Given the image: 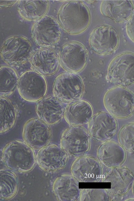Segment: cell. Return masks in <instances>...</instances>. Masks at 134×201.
Wrapping results in <instances>:
<instances>
[{"instance_id":"obj_1","label":"cell","mask_w":134,"mask_h":201,"mask_svg":"<svg viewBox=\"0 0 134 201\" xmlns=\"http://www.w3.org/2000/svg\"><path fill=\"white\" fill-rule=\"evenodd\" d=\"M60 27L71 34L80 33L85 30L90 20L89 11L80 1H68L60 7L57 14Z\"/></svg>"},{"instance_id":"obj_2","label":"cell","mask_w":134,"mask_h":201,"mask_svg":"<svg viewBox=\"0 0 134 201\" xmlns=\"http://www.w3.org/2000/svg\"><path fill=\"white\" fill-rule=\"evenodd\" d=\"M2 158L8 168L13 171L25 172L31 170L36 161L34 151L25 142L11 141L3 148Z\"/></svg>"},{"instance_id":"obj_3","label":"cell","mask_w":134,"mask_h":201,"mask_svg":"<svg viewBox=\"0 0 134 201\" xmlns=\"http://www.w3.org/2000/svg\"><path fill=\"white\" fill-rule=\"evenodd\" d=\"M134 95L128 90L121 86L108 90L103 98L104 106L108 112L119 118L128 117L134 111Z\"/></svg>"},{"instance_id":"obj_4","label":"cell","mask_w":134,"mask_h":201,"mask_svg":"<svg viewBox=\"0 0 134 201\" xmlns=\"http://www.w3.org/2000/svg\"><path fill=\"white\" fill-rule=\"evenodd\" d=\"M84 90L80 76L75 73L67 71L55 78L52 87L54 96L61 102L69 103L80 99Z\"/></svg>"},{"instance_id":"obj_5","label":"cell","mask_w":134,"mask_h":201,"mask_svg":"<svg viewBox=\"0 0 134 201\" xmlns=\"http://www.w3.org/2000/svg\"><path fill=\"white\" fill-rule=\"evenodd\" d=\"M32 53L30 42L26 38L20 36H14L8 38L0 50L2 59L10 65L25 63L30 59Z\"/></svg>"},{"instance_id":"obj_6","label":"cell","mask_w":134,"mask_h":201,"mask_svg":"<svg viewBox=\"0 0 134 201\" xmlns=\"http://www.w3.org/2000/svg\"><path fill=\"white\" fill-rule=\"evenodd\" d=\"M17 87L22 98L30 102H37L44 97L47 90L44 77L33 70L26 71L20 76Z\"/></svg>"},{"instance_id":"obj_7","label":"cell","mask_w":134,"mask_h":201,"mask_svg":"<svg viewBox=\"0 0 134 201\" xmlns=\"http://www.w3.org/2000/svg\"><path fill=\"white\" fill-rule=\"evenodd\" d=\"M134 59L133 53L125 52L112 60L107 70L108 78L111 83L123 87L134 82Z\"/></svg>"},{"instance_id":"obj_8","label":"cell","mask_w":134,"mask_h":201,"mask_svg":"<svg viewBox=\"0 0 134 201\" xmlns=\"http://www.w3.org/2000/svg\"><path fill=\"white\" fill-rule=\"evenodd\" d=\"M61 33L58 21L49 16H44L36 20L31 28L34 42L43 47H51L56 44L60 39Z\"/></svg>"},{"instance_id":"obj_9","label":"cell","mask_w":134,"mask_h":201,"mask_svg":"<svg viewBox=\"0 0 134 201\" xmlns=\"http://www.w3.org/2000/svg\"><path fill=\"white\" fill-rule=\"evenodd\" d=\"M87 52L81 43L71 42L64 45L58 56L60 65L67 72L76 73L81 71L87 61Z\"/></svg>"},{"instance_id":"obj_10","label":"cell","mask_w":134,"mask_h":201,"mask_svg":"<svg viewBox=\"0 0 134 201\" xmlns=\"http://www.w3.org/2000/svg\"><path fill=\"white\" fill-rule=\"evenodd\" d=\"M89 139L88 133L85 128L79 125L72 126L63 132L60 146L66 153L79 156L88 150Z\"/></svg>"},{"instance_id":"obj_11","label":"cell","mask_w":134,"mask_h":201,"mask_svg":"<svg viewBox=\"0 0 134 201\" xmlns=\"http://www.w3.org/2000/svg\"><path fill=\"white\" fill-rule=\"evenodd\" d=\"M23 137L25 142L32 148L40 149L47 145L52 137L48 125L39 119L32 118L24 124Z\"/></svg>"},{"instance_id":"obj_12","label":"cell","mask_w":134,"mask_h":201,"mask_svg":"<svg viewBox=\"0 0 134 201\" xmlns=\"http://www.w3.org/2000/svg\"><path fill=\"white\" fill-rule=\"evenodd\" d=\"M89 42L94 52L99 54L105 55L111 53L117 47L119 37L116 31L112 27L102 25L92 31Z\"/></svg>"},{"instance_id":"obj_13","label":"cell","mask_w":134,"mask_h":201,"mask_svg":"<svg viewBox=\"0 0 134 201\" xmlns=\"http://www.w3.org/2000/svg\"><path fill=\"white\" fill-rule=\"evenodd\" d=\"M117 124L114 117L105 112L92 116L88 122V133L94 138L104 141L112 138L116 133Z\"/></svg>"},{"instance_id":"obj_14","label":"cell","mask_w":134,"mask_h":201,"mask_svg":"<svg viewBox=\"0 0 134 201\" xmlns=\"http://www.w3.org/2000/svg\"><path fill=\"white\" fill-rule=\"evenodd\" d=\"M36 159L38 166L43 170L56 171L65 165L67 156V153L60 146L51 144L40 148Z\"/></svg>"},{"instance_id":"obj_15","label":"cell","mask_w":134,"mask_h":201,"mask_svg":"<svg viewBox=\"0 0 134 201\" xmlns=\"http://www.w3.org/2000/svg\"><path fill=\"white\" fill-rule=\"evenodd\" d=\"M35 109L38 118L48 125L56 124L64 117V106L54 96H44L37 101Z\"/></svg>"},{"instance_id":"obj_16","label":"cell","mask_w":134,"mask_h":201,"mask_svg":"<svg viewBox=\"0 0 134 201\" xmlns=\"http://www.w3.org/2000/svg\"><path fill=\"white\" fill-rule=\"evenodd\" d=\"M30 62L33 68L42 75L54 74L58 70L60 63L58 56L53 50L43 48L32 54Z\"/></svg>"},{"instance_id":"obj_17","label":"cell","mask_w":134,"mask_h":201,"mask_svg":"<svg viewBox=\"0 0 134 201\" xmlns=\"http://www.w3.org/2000/svg\"><path fill=\"white\" fill-rule=\"evenodd\" d=\"M93 115L91 104L79 99L69 103L65 109L64 117L66 122L72 125H79L88 123Z\"/></svg>"},{"instance_id":"obj_18","label":"cell","mask_w":134,"mask_h":201,"mask_svg":"<svg viewBox=\"0 0 134 201\" xmlns=\"http://www.w3.org/2000/svg\"><path fill=\"white\" fill-rule=\"evenodd\" d=\"M133 10L132 3L129 0H104L100 6L102 14L117 22L129 19L133 14Z\"/></svg>"},{"instance_id":"obj_19","label":"cell","mask_w":134,"mask_h":201,"mask_svg":"<svg viewBox=\"0 0 134 201\" xmlns=\"http://www.w3.org/2000/svg\"><path fill=\"white\" fill-rule=\"evenodd\" d=\"M52 191L57 199L60 201L76 200L79 194V189L74 179L66 174L61 175L55 179Z\"/></svg>"},{"instance_id":"obj_20","label":"cell","mask_w":134,"mask_h":201,"mask_svg":"<svg viewBox=\"0 0 134 201\" xmlns=\"http://www.w3.org/2000/svg\"><path fill=\"white\" fill-rule=\"evenodd\" d=\"M49 7V1L47 0H19L17 8L23 19L32 21L37 20L44 16Z\"/></svg>"},{"instance_id":"obj_21","label":"cell","mask_w":134,"mask_h":201,"mask_svg":"<svg viewBox=\"0 0 134 201\" xmlns=\"http://www.w3.org/2000/svg\"><path fill=\"white\" fill-rule=\"evenodd\" d=\"M18 109L10 99L0 97V134L6 132L14 126Z\"/></svg>"},{"instance_id":"obj_22","label":"cell","mask_w":134,"mask_h":201,"mask_svg":"<svg viewBox=\"0 0 134 201\" xmlns=\"http://www.w3.org/2000/svg\"><path fill=\"white\" fill-rule=\"evenodd\" d=\"M18 182L15 173L8 168L0 169V200H8L16 194Z\"/></svg>"},{"instance_id":"obj_23","label":"cell","mask_w":134,"mask_h":201,"mask_svg":"<svg viewBox=\"0 0 134 201\" xmlns=\"http://www.w3.org/2000/svg\"><path fill=\"white\" fill-rule=\"evenodd\" d=\"M18 77L16 71L6 65L0 66V97L9 96L17 87Z\"/></svg>"},{"instance_id":"obj_24","label":"cell","mask_w":134,"mask_h":201,"mask_svg":"<svg viewBox=\"0 0 134 201\" xmlns=\"http://www.w3.org/2000/svg\"><path fill=\"white\" fill-rule=\"evenodd\" d=\"M119 138L122 145L128 150L133 149V147L134 123L123 126L119 132Z\"/></svg>"},{"instance_id":"obj_25","label":"cell","mask_w":134,"mask_h":201,"mask_svg":"<svg viewBox=\"0 0 134 201\" xmlns=\"http://www.w3.org/2000/svg\"><path fill=\"white\" fill-rule=\"evenodd\" d=\"M126 30L129 38L134 42V15L129 19L126 24Z\"/></svg>"},{"instance_id":"obj_26","label":"cell","mask_w":134,"mask_h":201,"mask_svg":"<svg viewBox=\"0 0 134 201\" xmlns=\"http://www.w3.org/2000/svg\"><path fill=\"white\" fill-rule=\"evenodd\" d=\"M17 1H0V7L11 6L14 4Z\"/></svg>"}]
</instances>
